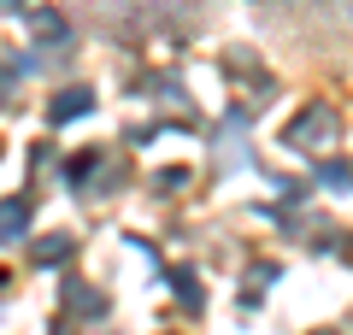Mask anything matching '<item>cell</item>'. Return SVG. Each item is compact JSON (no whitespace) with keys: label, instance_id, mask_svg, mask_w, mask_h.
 Listing matches in <instances>:
<instances>
[{"label":"cell","instance_id":"6da1fadb","mask_svg":"<svg viewBox=\"0 0 353 335\" xmlns=\"http://www.w3.org/2000/svg\"><path fill=\"white\" fill-rule=\"evenodd\" d=\"M30 230V200H0V241H24Z\"/></svg>","mask_w":353,"mask_h":335},{"label":"cell","instance_id":"3957f363","mask_svg":"<svg viewBox=\"0 0 353 335\" xmlns=\"http://www.w3.org/2000/svg\"><path fill=\"white\" fill-rule=\"evenodd\" d=\"M65 306H71V312H83V318H101V312H106V300L94 294V288H77V283H65Z\"/></svg>","mask_w":353,"mask_h":335},{"label":"cell","instance_id":"5b68a950","mask_svg":"<svg viewBox=\"0 0 353 335\" xmlns=\"http://www.w3.org/2000/svg\"><path fill=\"white\" fill-rule=\"evenodd\" d=\"M0 6H24V0H0Z\"/></svg>","mask_w":353,"mask_h":335},{"label":"cell","instance_id":"7a4b0ae2","mask_svg":"<svg viewBox=\"0 0 353 335\" xmlns=\"http://www.w3.org/2000/svg\"><path fill=\"white\" fill-rule=\"evenodd\" d=\"M88 106H94V100H88V88H65V94L53 100V112H48V118H53V124H65V118H83Z\"/></svg>","mask_w":353,"mask_h":335},{"label":"cell","instance_id":"277c9868","mask_svg":"<svg viewBox=\"0 0 353 335\" xmlns=\"http://www.w3.org/2000/svg\"><path fill=\"white\" fill-rule=\"evenodd\" d=\"M65 253H71V236H48V241H36V253H30V259H36V265H59Z\"/></svg>","mask_w":353,"mask_h":335}]
</instances>
